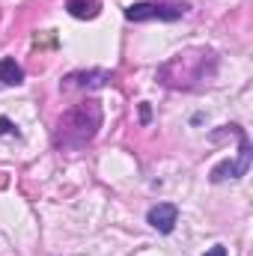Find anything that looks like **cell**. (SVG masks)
<instances>
[{"label":"cell","mask_w":253,"mask_h":256,"mask_svg":"<svg viewBox=\"0 0 253 256\" xmlns=\"http://www.w3.org/2000/svg\"><path fill=\"white\" fill-rule=\"evenodd\" d=\"M102 128V104L96 98H86L74 108H68L54 131V146L63 152H74L80 146H86Z\"/></svg>","instance_id":"obj_1"},{"label":"cell","mask_w":253,"mask_h":256,"mask_svg":"<svg viewBox=\"0 0 253 256\" xmlns=\"http://www.w3.org/2000/svg\"><path fill=\"white\" fill-rule=\"evenodd\" d=\"M206 63H218L212 51H185V54H179L176 60H170L167 66H173V68H185V80H182L179 86L188 90L190 80H206V78H212V72H206Z\"/></svg>","instance_id":"obj_2"},{"label":"cell","mask_w":253,"mask_h":256,"mask_svg":"<svg viewBox=\"0 0 253 256\" xmlns=\"http://www.w3.org/2000/svg\"><path fill=\"white\" fill-rule=\"evenodd\" d=\"M188 12V6L182 3H176V6H170V3H134V6H128L126 9V18L128 21H152V18H158V21H176V18H182Z\"/></svg>","instance_id":"obj_3"},{"label":"cell","mask_w":253,"mask_h":256,"mask_svg":"<svg viewBox=\"0 0 253 256\" xmlns=\"http://www.w3.org/2000/svg\"><path fill=\"white\" fill-rule=\"evenodd\" d=\"M242 149H238V158L236 161H220L214 170H212V182H226V179H238V176H244L248 173V167H250V140H248V134H242Z\"/></svg>","instance_id":"obj_4"},{"label":"cell","mask_w":253,"mask_h":256,"mask_svg":"<svg viewBox=\"0 0 253 256\" xmlns=\"http://www.w3.org/2000/svg\"><path fill=\"white\" fill-rule=\"evenodd\" d=\"M146 220H149V226L158 230V232H173V226H176V220H179V208H176L173 202H158V206L149 208Z\"/></svg>","instance_id":"obj_5"},{"label":"cell","mask_w":253,"mask_h":256,"mask_svg":"<svg viewBox=\"0 0 253 256\" xmlns=\"http://www.w3.org/2000/svg\"><path fill=\"white\" fill-rule=\"evenodd\" d=\"M108 80H110V72H102V68H92V72H74V74H68L63 80V90H74V86H80V90H92V86H108Z\"/></svg>","instance_id":"obj_6"},{"label":"cell","mask_w":253,"mask_h":256,"mask_svg":"<svg viewBox=\"0 0 253 256\" xmlns=\"http://www.w3.org/2000/svg\"><path fill=\"white\" fill-rule=\"evenodd\" d=\"M0 80H3L6 86H18V84L24 80V68L15 63L12 57H3V60H0Z\"/></svg>","instance_id":"obj_7"},{"label":"cell","mask_w":253,"mask_h":256,"mask_svg":"<svg viewBox=\"0 0 253 256\" xmlns=\"http://www.w3.org/2000/svg\"><path fill=\"white\" fill-rule=\"evenodd\" d=\"M66 9H68V15H74V18H96V15L102 12V3H98V0H68Z\"/></svg>","instance_id":"obj_8"},{"label":"cell","mask_w":253,"mask_h":256,"mask_svg":"<svg viewBox=\"0 0 253 256\" xmlns=\"http://www.w3.org/2000/svg\"><path fill=\"white\" fill-rule=\"evenodd\" d=\"M0 134H15V126H12L6 116H0Z\"/></svg>","instance_id":"obj_9"},{"label":"cell","mask_w":253,"mask_h":256,"mask_svg":"<svg viewBox=\"0 0 253 256\" xmlns=\"http://www.w3.org/2000/svg\"><path fill=\"white\" fill-rule=\"evenodd\" d=\"M202 256H226V248L224 244H214V248H208Z\"/></svg>","instance_id":"obj_10"},{"label":"cell","mask_w":253,"mask_h":256,"mask_svg":"<svg viewBox=\"0 0 253 256\" xmlns=\"http://www.w3.org/2000/svg\"><path fill=\"white\" fill-rule=\"evenodd\" d=\"M140 120L149 122V104H140Z\"/></svg>","instance_id":"obj_11"}]
</instances>
